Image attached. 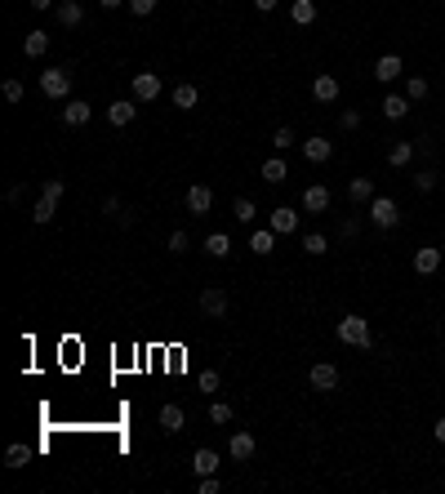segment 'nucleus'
<instances>
[{
	"label": "nucleus",
	"instance_id": "nucleus-1",
	"mask_svg": "<svg viewBox=\"0 0 445 494\" xmlns=\"http://www.w3.org/2000/svg\"><path fill=\"white\" fill-rule=\"evenodd\" d=\"M334 334H339L347 347H374V339H370V321H365V317H343L339 325H334Z\"/></svg>",
	"mask_w": 445,
	"mask_h": 494
},
{
	"label": "nucleus",
	"instance_id": "nucleus-2",
	"mask_svg": "<svg viewBox=\"0 0 445 494\" xmlns=\"http://www.w3.org/2000/svg\"><path fill=\"white\" fill-rule=\"evenodd\" d=\"M41 94L45 99H67L71 94V71H63V67L41 71Z\"/></svg>",
	"mask_w": 445,
	"mask_h": 494
},
{
	"label": "nucleus",
	"instance_id": "nucleus-3",
	"mask_svg": "<svg viewBox=\"0 0 445 494\" xmlns=\"http://www.w3.org/2000/svg\"><path fill=\"white\" fill-rule=\"evenodd\" d=\"M365 210H370V223L383 227V232H388V227H396V219H401V210H396V201H392V196H374V201L365 205Z\"/></svg>",
	"mask_w": 445,
	"mask_h": 494
},
{
	"label": "nucleus",
	"instance_id": "nucleus-4",
	"mask_svg": "<svg viewBox=\"0 0 445 494\" xmlns=\"http://www.w3.org/2000/svg\"><path fill=\"white\" fill-rule=\"evenodd\" d=\"M307 379H312V388H316V392H334V388H339V370H334L330 361H316Z\"/></svg>",
	"mask_w": 445,
	"mask_h": 494
},
{
	"label": "nucleus",
	"instance_id": "nucleus-5",
	"mask_svg": "<svg viewBox=\"0 0 445 494\" xmlns=\"http://www.w3.org/2000/svg\"><path fill=\"white\" fill-rule=\"evenodd\" d=\"M134 99L138 103L161 99V76H156V71H138V76H134Z\"/></svg>",
	"mask_w": 445,
	"mask_h": 494
},
{
	"label": "nucleus",
	"instance_id": "nucleus-6",
	"mask_svg": "<svg viewBox=\"0 0 445 494\" xmlns=\"http://www.w3.org/2000/svg\"><path fill=\"white\" fill-rule=\"evenodd\" d=\"M330 152H334V143H330V138H321V134L303 143V156H307V165H326V161H330Z\"/></svg>",
	"mask_w": 445,
	"mask_h": 494
},
{
	"label": "nucleus",
	"instance_id": "nucleus-7",
	"mask_svg": "<svg viewBox=\"0 0 445 494\" xmlns=\"http://www.w3.org/2000/svg\"><path fill=\"white\" fill-rule=\"evenodd\" d=\"M214 210V191L210 187H187V214H210Z\"/></svg>",
	"mask_w": 445,
	"mask_h": 494
},
{
	"label": "nucleus",
	"instance_id": "nucleus-8",
	"mask_svg": "<svg viewBox=\"0 0 445 494\" xmlns=\"http://www.w3.org/2000/svg\"><path fill=\"white\" fill-rule=\"evenodd\" d=\"M312 99H316V103H334V99H339V80H334L330 71H321V76L312 80Z\"/></svg>",
	"mask_w": 445,
	"mask_h": 494
},
{
	"label": "nucleus",
	"instance_id": "nucleus-9",
	"mask_svg": "<svg viewBox=\"0 0 445 494\" xmlns=\"http://www.w3.org/2000/svg\"><path fill=\"white\" fill-rule=\"evenodd\" d=\"M89 116H94V107L89 103H80V99H71L67 107H63V120L71 129H80V125H89Z\"/></svg>",
	"mask_w": 445,
	"mask_h": 494
},
{
	"label": "nucleus",
	"instance_id": "nucleus-10",
	"mask_svg": "<svg viewBox=\"0 0 445 494\" xmlns=\"http://www.w3.org/2000/svg\"><path fill=\"white\" fill-rule=\"evenodd\" d=\"M441 263H445L441 249L428 245V249H418V254H414V272H418V276H432V272H441Z\"/></svg>",
	"mask_w": 445,
	"mask_h": 494
},
{
	"label": "nucleus",
	"instance_id": "nucleus-11",
	"mask_svg": "<svg viewBox=\"0 0 445 494\" xmlns=\"http://www.w3.org/2000/svg\"><path fill=\"white\" fill-rule=\"evenodd\" d=\"M303 210H307V214H326V210H330V191L321 187V183L307 187V191H303Z\"/></svg>",
	"mask_w": 445,
	"mask_h": 494
},
{
	"label": "nucleus",
	"instance_id": "nucleus-12",
	"mask_svg": "<svg viewBox=\"0 0 445 494\" xmlns=\"http://www.w3.org/2000/svg\"><path fill=\"white\" fill-rule=\"evenodd\" d=\"M227 454H232L236 463H245L249 454H254V437H249V432H236V437L227 441Z\"/></svg>",
	"mask_w": 445,
	"mask_h": 494
},
{
	"label": "nucleus",
	"instance_id": "nucleus-13",
	"mask_svg": "<svg viewBox=\"0 0 445 494\" xmlns=\"http://www.w3.org/2000/svg\"><path fill=\"white\" fill-rule=\"evenodd\" d=\"M272 232H276V236L298 232V210H276V214H272Z\"/></svg>",
	"mask_w": 445,
	"mask_h": 494
},
{
	"label": "nucleus",
	"instance_id": "nucleus-14",
	"mask_svg": "<svg viewBox=\"0 0 445 494\" xmlns=\"http://www.w3.org/2000/svg\"><path fill=\"white\" fill-rule=\"evenodd\" d=\"M134 112H138V107L129 103V99H116L112 107H107V120H112V125H129V120H134Z\"/></svg>",
	"mask_w": 445,
	"mask_h": 494
},
{
	"label": "nucleus",
	"instance_id": "nucleus-15",
	"mask_svg": "<svg viewBox=\"0 0 445 494\" xmlns=\"http://www.w3.org/2000/svg\"><path fill=\"white\" fill-rule=\"evenodd\" d=\"M374 76L383 80V85H388V80H396V76H401V58H396V54H383L379 63H374Z\"/></svg>",
	"mask_w": 445,
	"mask_h": 494
},
{
	"label": "nucleus",
	"instance_id": "nucleus-16",
	"mask_svg": "<svg viewBox=\"0 0 445 494\" xmlns=\"http://www.w3.org/2000/svg\"><path fill=\"white\" fill-rule=\"evenodd\" d=\"M183 423H187L183 405H174V401H170V405L161 409V428H165V432H183Z\"/></svg>",
	"mask_w": 445,
	"mask_h": 494
},
{
	"label": "nucleus",
	"instance_id": "nucleus-17",
	"mask_svg": "<svg viewBox=\"0 0 445 494\" xmlns=\"http://www.w3.org/2000/svg\"><path fill=\"white\" fill-rule=\"evenodd\" d=\"M205 254H210V259H227V254H232V236H227V232L205 236Z\"/></svg>",
	"mask_w": 445,
	"mask_h": 494
},
{
	"label": "nucleus",
	"instance_id": "nucleus-18",
	"mask_svg": "<svg viewBox=\"0 0 445 494\" xmlns=\"http://www.w3.org/2000/svg\"><path fill=\"white\" fill-rule=\"evenodd\" d=\"M58 22H63V27H80V22H85V9H80L76 0H63V5H58Z\"/></svg>",
	"mask_w": 445,
	"mask_h": 494
},
{
	"label": "nucleus",
	"instance_id": "nucleus-19",
	"mask_svg": "<svg viewBox=\"0 0 445 494\" xmlns=\"http://www.w3.org/2000/svg\"><path fill=\"white\" fill-rule=\"evenodd\" d=\"M200 312L223 317V312H227V294H223V290H205V294H200Z\"/></svg>",
	"mask_w": 445,
	"mask_h": 494
},
{
	"label": "nucleus",
	"instance_id": "nucleus-20",
	"mask_svg": "<svg viewBox=\"0 0 445 494\" xmlns=\"http://www.w3.org/2000/svg\"><path fill=\"white\" fill-rule=\"evenodd\" d=\"M290 18L298 22V27L316 22V0H294V5H290Z\"/></svg>",
	"mask_w": 445,
	"mask_h": 494
},
{
	"label": "nucleus",
	"instance_id": "nucleus-21",
	"mask_svg": "<svg viewBox=\"0 0 445 494\" xmlns=\"http://www.w3.org/2000/svg\"><path fill=\"white\" fill-rule=\"evenodd\" d=\"M191 467H196V477L219 472V454H214V450H196V454H191Z\"/></svg>",
	"mask_w": 445,
	"mask_h": 494
},
{
	"label": "nucleus",
	"instance_id": "nucleus-22",
	"mask_svg": "<svg viewBox=\"0 0 445 494\" xmlns=\"http://www.w3.org/2000/svg\"><path fill=\"white\" fill-rule=\"evenodd\" d=\"M405 112H410V99H405V94H388V99H383V116L388 120H401Z\"/></svg>",
	"mask_w": 445,
	"mask_h": 494
},
{
	"label": "nucleus",
	"instance_id": "nucleus-23",
	"mask_svg": "<svg viewBox=\"0 0 445 494\" xmlns=\"http://www.w3.org/2000/svg\"><path fill=\"white\" fill-rule=\"evenodd\" d=\"M347 196L356 205H370L374 201V183H370V178H352V183H347Z\"/></svg>",
	"mask_w": 445,
	"mask_h": 494
},
{
	"label": "nucleus",
	"instance_id": "nucleus-24",
	"mask_svg": "<svg viewBox=\"0 0 445 494\" xmlns=\"http://www.w3.org/2000/svg\"><path fill=\"white\" fill-rule=\"evenodd\" d=\"M249 249H254V254H272V249H276V232H272V227L254 232V236H249Z\"/></svg>",
	"mask_w": 445,
	"mask_h": 494
},
{
	"label": "nucleus",
	"instance_id": "nucleus-25",
	"mask_svg": "<svg viewBox=\"0 0 445 494\" xmlns=\"http://www.w3.org/2000/svg\"><path fill=\"white\" fill-rule=\"evenodd\" d=\"M22 50H27V58H41L45 50H50V36H45V31H27V41H22Z\"/></svg>",
	"mask_w": 445,
	"mask_h": 494
},
{
	"label": "nucleus",
	"instance_id": "nucleus-26",
	"mask_svg": "<svg viewBox=\"0 0 445 494\" xmlns=\"http://www.w3.org/2000/svg\"><path fill=\"white\" fill-rule=\"evenodd\" d=\"M285 174H290V170H285V161H281V156L263 161V178H268V183H285Z\"/></svg>",
	"mask_w": 445,
	"mask_h": 494
},
{
	"label": "nucleus",
	"instance_id": "nucleus-27",
	"mask_svg": "<svg viewBox=\"0 0 445 494\" xmlns=\"http://www.w3.org/2000/svg\"><path fill=\"white\" fill-rule=\"evenodd\" d=\"M196 99H200L196 85H178V89H174V107H183V112H191V107H196Z\"/></svg>",
	"mask_w": 445,
	"mask_h": 494
},
{
	"label": "nucleus",
	"instance_id": "nucleus-28",
	"mask_svg": "<svg viewBox=\"0 0 445 494\" xmlns=\"http://www.w3.org/2000/svg\"><path fill=\"white\" fill-rule=\"evenodd\" d=\"M410 156H414V143H392V152H388V161L401 170V165H410Z\"/></svg>",
	"mask_w": 445,
	"mask_h": 494
},
{
	"label": "nucleus",
	"instance_id": "nucleus-29",
	"mask_svg": "<svg viewBox=\"0 0 445 494\" xmlns=\"http://www.w3.org/2000/svg\"><path fill=\"white\" fill-rule=\"evenodd\" d=\"M54 210H58V201L41 196V201H36V210H31V219H36V223H50V219H54Z\"/></svg>",
	"mask_w": 445,
	"mask_h": 494
},
{
	"label": "nucleus",
	"instance_id": "nucleus-30",
	"mask_svg": "<svg viewBox=\"0 0 445 494\" xmlns=\"http://www.w3.org/2000/svg\"><path fill=\"white\" fill-rule=\"evenodd\" d=\"M27 459H31L27 445H9L5 450V467H27Z\"/></svg>",
	"mask_w": 445,
	"mask_h": 494
},
{
	"label": "nucleus",
	"instance_id": "nucleus-31",
	"mask_svg": "<svg viewBox=\"0 0 445 494\" xmlns=\"http://www.w3.org/2000/svg\"><path fill=\"white\" fill-rule=\"evenodd\" d=\"M232 214H236L240 223H249V219H254L258 210H254V201H249V196H236V201H232Z\"/></svg>",
	"mask_w": 445,
	"mask_h": 494
},
{
	"label": "nucleus",
	"instance_id": "nucleus-32",
	"mask_svg": "<svg viewBox=\"0 0 445 494\" xmlns=\"http://www.w3.org/2000/svg\"><path fill=\"white\" fill-rule=\"evenodd\" d=\"M303 249H307V254H326V249H330V240L321 236V232H307V236H303Z\"/></svg>",
	"mask_w": 445,
	"mask_h": 494
},
{
	"label": "nucleus",
	"instance_id": "nucleus-33",
	"mask_svg": "<svg viewBox=\"0 0 445 494\" xmlns=\"http://www.w3.org/2000/svg\"><path fill=\"white\" fill-rule=\"evenodd\" d=\"M405 99L423 103V99H428V80H423V76H410V85H405Z\"/></svg>",
	"mask_w": 445,
	"mask_h": 494
},
{
	"label": "nucleus",
	"instance_id": "nucleus-34",
	"mask_svg": "<svg viewBox=\"0 0 445 494\" xmlns=\"http://www.w3.org/2000/svg\"><path fill=\"white\" fill-rule=\"evenodd\" d=\"M210 423H232V405L214 401V405H210Z\"/></svg>",
	"mask_w": 445,
	"mask_h": 494
},
{
	"label": "nucleus",
	"instance_id": "nucleus-35",
	"mask_svg": "<svg viewBox=\"0 0 445 494\" xmlns=\"http://www.w3.org/2000/svg\"><path fill=\"white\" fill-rule=\"evenodd\" d=\"M200 392H219V370H200Z\"/></svg>",
	"mask_w": 445,
	"mask_h": 494
},
{
	"label": "nucleus",
	"instance_id": "nucleus-36",
	"mask_svg": "<svg viewBox=\"0 0 445 494\" xmlns=\"http://www.w3.org/2000/svg\"><path fill=\"white\" fill-rule=\"evenodd\" d=\"M272 143H276V152L294 147V129H285V125H281V129H276V138H272Z\"/></svg>",
	"mask_w": 445,
	"mask_h": 494
},
{
	"label": "nucleus",
	"instance_id": "nucleus-37",
	"mask_svg": "<svg viewBox=\"0 0 445 494\" xmlns=\"http://www.w3.org/2000/svg\"><path fill=\"white\" fill-rule=\"evenodd\" d=\"M0 94H5L9 103H22V85H18V80H5V85H0Z\"/></svg>",
	"mask_w": 445,
	"mask_h": 494
},
{
	"label": "nucleus",
	"instance_id": "nucleus-38",
	"mask_svg": "<svg viewBox=\"0 0 445 494\" xmlns=\"http://www.w3.org/2000/svg\"><path fill=\"white\" fill-rule=\"evenodd\" d=\"M41 196H50V201H63V178H50V183H45V191Z\"/></svg>",
	"mask_w": 445,
	"mask_h": 494
},
{
	"label": "nucleus",
	"instance_id": "nucleus-39",
	"mask_svg": "<svg viewBox=\"0 0 445 494\" xmlns=\"http://www.w3.org/2000/svg\"><path fill=\"white\" fill-rule=\"evenodd\" d=\"M414 187H418V191H432V187H437V174H432V170H423V174L414 178Z\"/></svg>",
	"mask_w": 445,
	"mask_h": 494
},
{
	"label": "nucleus",
	"instance_id": "nucleus-40",
	"mask_svg": "<svg viewBox=\"0 0 445 494\" xmlns=\"http://www.w3.org/2000/svg\"><path fill=\"white\" fill-rule=\"evenodd\" d=\"M187 249V232H170V254H183Z\"/></svg>",
	"mask_w": 445,
	"mask_h": 494
},
{
	"label": "nucleus",
	"instance_id": "nucleus-41",
	"mask_svg": "<svg viewBox=\"0 0 445 494\" xmlns=\"http://www.w3.org/2000/svg\"><path fill=\"white\" fill-rule=\"evenodd\" d=\"M196 490H200V494H219L223 486H219V477H214V472H210V477H200V486H196Z\"/></svg>",
	"mask_w": 445,
	"mask_h": 494
},
{
	"label": "nucleus",
	"instance_id": "nucleus-42",
	"mask_svg": "<svg viewBox=\"0 0 445 494\" xmlns=\"http://www.w3.org/2000/svg\"><path fill=\"white\" fill-rule=\"evenodd\" d=\"M129 9H134V14H152L156 0H129Z\"/></svg>",
	"mask_w": 445,
	"mask_h": 494
},
{
	"label": "nucleus",
	"instance_id": "nucleus-43",
	"mask_svg": "<svg viewBox=\"0 0 445 494\" xmlns=\"http://www.w3.org/2000/svg\"><path fill=\"white\" fill-rule=\"evenodd\" d=\"M339 125H343V129H356V125H360V112H343Z\"/></svg>",
	"mask_w": 445,
	"mask_h": 494
},
{
	"label": "nucleus",
	"instance_id": "nucleus-44",
	"mask_svg": "<svg viewBox=\"0 0 445 494\" xmlns=\"http://www.w3.org/2000/svg\"><path fill=\"white\" fill-rule=\"evenodd\" d=\"M254 9H258V14H272V9H276V0H254Z\"/></svg>",
	"mask_w": 445,
	"mask_h": 494
},
{
	"label": "nucleus",
	"instance_id": "nucleus-45",
	"mask_svg": "<svg viewBox=\"0 0 445 494\" xmlns=\"http://www.w3.org/2000/svg\"><path fill=\"white\" fill-rule=\"evenodd\" d=\"M432 437H437V441H445V419H437V428H432Z\"/></svg>",
	"mask_w": 445,
	"mask_h": 494
},
{
	"label": "nucleus",
	"instance_id": "nucleus-46",
	"mask_svg": "<svg viewBox=\"0 0 445 494\" xmlns=\"http://www.w3.org/2000/svg\"><path fill=\"white\" fill-rule=\"evenodd\" d=\"M103 9H116V5H129V0H99Z\"/></svg>",
	"mask_w": 445,
	"mask_h": 494
},
{
	"label": "nucleus",
	"instance_id": "nucleus-47",
	"mask_svg": "<svg viewBox=\"0 0 445 494\" xmlns=\"http://www.w3.org/2000/svg\"><path fill=\"white\" fill-rule=\"evenodd\" d=\"M31 9H54V0H31Z\"/></svg>",
	"mask_w": 445,
	"mask_h": 494
}]
</instances>
